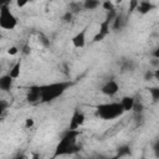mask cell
I'll use <instances>...</instances> for the list:
<instances>
[{"label": "cell", "instance_id": "6da1fadb", "mask_svg": "<svg viewBox=\"0 0 159 159\" xmlns=\"http://www.w3.org/2000/svg\"><path fill=\"white\" fill-rule=\"evenodd\" d=\"M80 135V130H70L67 129L58 143L56 144L53 149V154L51 155L50 159H56L58 157H65V155H73L81 150V147L77 144V138Z\"/></svg>", "mask_w": 159, "mask_h": 159}, {"label": "cell", "instance_id": "7a4b0ae2", "mask_svg": "<svg viewBox=\"0 0 159 159\" xmlns=\"http://www.w3.org/2000/svg\"><path fill=\"white\" fill-rule=\"evenodd\" d=\"M73 84L72 81H58L47 84H41V101L40 103H51L60 98L71 86Z\"/></svg>", "mask_w": 159, "mask_h": 159}, {"label": "cell", "instance_id": "3957f363", "mask_svg": "<svg viewBox=\"0 0 159 159\" xmlns=\"http://www.w3.org/2000/svg\"><path fill=\"white\" fill-rule=\"evenodd\" d=\"M125 112L119 102H107L96 106V116L103 120H112L122 117Z\"/></svg>", "mask_w": 159, "mask_h": 159}, {"label": "cell", "instance_id": "277c9868", "mask_svg": "<svg viewBox=\"0 0 159 159\" xmlns=\"http://www.w3.org/2000/svg\"><path fill=\"white\" fill-rule=\"evenodd\" d=\"M17 17L14 15V12L10 9V2L6 1L0 7V29L2 30H14L17 26Z\"/></svg>", "mask_w": 159, "mask_h": 159}, {"label": "cell", "instance_id": "5b68a950", "mask_svg": "<svg viewBox=\"0 0 159 159\" xmlns=\"http://www.w3.org/2000/svg\"><path fill=\"white\" fill-rule=\"evenodd\" d=\"M117 14H118V12L116 11V9L111 10V11H107V16H106V19L99 24L98 31H97V34L93 36L92 42H101V41H103V40L109 35L112 21H113V19L116 17Z\"/></svg>", "mask_w": 159, "mask_h": 159}, {"label": "cell", "instance_id": "8992f818", "mask_svg": "<svg viewBox=\"0 0 159 159\" xmlns=\"http://www.w3.org/2000/svg\"><path fill=\"white\" fill-rule=\"evenodd\" d=\"M86 120V116L82 111L80 109H75L71 119H70V125H68V129L70 130H80V128L83 125Z\"/></svg>", "mask_w": 159, "mask_h": 159}, {"label": "cell", "instance_id": "52a82bcc", "mask_svg": "<svg viewBox=\"0 0 159 159\" xmlns=\"http://www.w3.org/2000/svg\"><path fill=\"white\" fill-rule=\"evenodd\" d=\"M119 92V83L116 80H109L101 87V93L107 97H113Z\"/></svg>", "mask_w": 159, "mask_h": 159}, {"label": "cell", "instance_id": "ba28073f", "mask_svg": "<svg viewBox=\"0 0 159 159\" xmlns=\"http://www.w3.org/2000/svg\"><path fill=\"white\" fill-rule=\"evenodd\" d=\"M26 101L29 103H40L41 101V89L40 86H30L26 92Z\"/></svg>", "mask_w": 159, "mask_h": 159}, {"label": "cell", "instance_id": "9c48e42d", "mask_svg": "<svg viewBox=\"0 0 159 159\" xmlns=\"http://www.w3.org/2000/svg\"><path fill=\"white\" fill-rule=\"evenodd\" d=\"M86 34H87V26L83 27L81 31H78L71 39V42H72L73 47H76V48H83L86 46Z\"/></svg>", "mask_w": 159, "mask_h": 159}, {"label": "cell", "instance_id": "30bf717a", "mask_svg": "<svg viewBox=\"0 0 159 159\" xmlns=\"http://www.w3.org/2000/svg\"><path fill=\"white\" fill-rule=\"evenodd\" d=\"M154 9H155V5H154L153 2L143 0V1H138V6H137L135 11H138V12L142 14V15H145V14H149V12H150L152 10H154Z\"/></svg>", "mask_w": 159, "mask_h": 159}, {"label": "cell", "instance_id": "8fae6325", "mask_svg": "<svg viewBox=\"0 0 159 159\" xmlns=\"http://www.w3.org/2000/svg\"><path fill=\"white\" fill-rule=\"evenodd\" d=\"M12 83H14V80L7 73L6 75H1V77H0V91L9 92L12 88Z\"/></svg>", "mask_w": 159, "mask_h": 159}, {"label": "cell", "instance_id": "7c38bea8", "mask_svg": "<svg viewBox=\"0 0 159 159\" xmlns=\"http://www.w3.org/2000/svg\"><path fill=\"white\" fill-rule=\"evenodd\" d=\"M125 20H127V17L123 15V14H117L116 15V17L113 19V21H112V25H111V30H113V31H118V30H120L122 27H123V25L125 24Z\"/></svg>", "mask_w": 159, "mask_h": 159}, {"label": "cell", "instance_id": "4fadbf2b", "mask_svg": "<svg viewBox=\"0 0 159 159\" xmlns=\"http://www.w3.org/2000/svg\"><path fill=\"white\" fill-rule=\"evenodd\" d=\"M134 102H135V98L132 97V96H124V97H122V99L119 101V103H120V106L123 107V111H124V112L132 111V108H133V106H134Z\"/></svg>", "mask_w": 159, "mask_h": 159}, {"label": "cell", "instance_id": "5bb4252c", "mask_svg": "<svg viewBox=\"0 0 159 159\" xmlns=\"http://www.w3.org/2000/svg\"><path fill=\"white\" fill-rule=\"evenodd\" d=\"M21 66H22L21 60H17V61L12 65V67L10 68V71H9V73H7V75H9L12 80L19 78V77H20V73H21Z\"/></svg>", "mask_w": 159, "mask_h": 159}, {"label": "cell", "instance_id": "9a60e30c", "mask_svg": "<svg viewBox=\"0 0 159 159\" xmlns=\"http://www.w3.org/2000/svg\"><path fill=\"white\" fill-rule=\"evenodd\" d=\"M99 6H101V1L97 0H84L82 2V7L84 10H96Z\"/></svg>", "mask_w": 159, "mask_h": 159}, {"label": "cell", "instance_id": "2e32d148", "mask_svg": "<svg viewBox=\"0 0 159 159\" xmlns=\"http://www.w3.org/2000/svg\"><path fill=\"white\" fill-rule=\"evenodd\" d=\"M116 154H117L119 158H123V157H128V155H130L132 152H130L129 145H123V147H119V148H118V150H117Z\"/></svg>", "mask_w": 159, "mask_h": 159}, {"label": "cell", "instance_id": "e0dca14e", "mask_svg": "<svg viewBox=\"0 0 159 159\" xmlns=\"http://www.w3.org/2000/svg\"><path fill=\"white\" fill-rule=\"evenodd\" d=\"M149 93L152 96L153 102H158L159 101V87H150L149 88Z\"/></svg>", "mask_w": 159, "mask_h": 159}, {"label": "cell", "instance_id": "ac0fdd59", "mask_svg": "<svg viewBox=\"0 0 159 159\" xmlns=\"http://www.w3.org/2000/svg\"><path fill=\"white\" fill-rule=\"evenodd\" d=\"M101 6H102V7H103L106 11H111V10H113V9H114V5H113V2H112V1H109V0L101 2Z\"/></svg>", "mask_w": 159, "mask_h": 159}, {"label": "cell", "instance_id": "d6986e66", "mask_svg": "<svg viewBox=\"0 0 159 159\" xmlns=\"http://www.w3.org/2000/svg\"><path fill=\"white\" fill-rule=\"evenodd\" d=\"M137 6H138V1L137 0H130L129 1V7H128V15H130L133 11H135Z\"/></svg>", "mask_w": 159, "mask_h": 159}, {"label": "cell", "instance_id": "ffe728a7", "mask_svg": "<svg viewBox=\"0 0 159 159\" xmlns=\"http://www.w3.org/2000/svg\"><path fill=\"white\" fill-rule=\"evenodd\" d=\"M143 104H142V102H134V106H133V108H132V111H134L135 113H142L143 112Z\"/></svg>", "mask_w": 159, "mask_h": 159}, {"label": "cell", "instance_id": "44dd1931", "mask_svg": "<svg viewBox=\"0 0 159 159\" xmlns=\"http://www.w3.org/2000/svg\"><path fill=\"white\" fill-rule=\"evenodd\" d=\"M154 80V72L153 70H147L145 73H144V81H153Z\"/></svg>", "mask_w": 159, "mask_h": 159}, {"label": "cell", "instance_id": "7402d4cb", "mask_svg": "<svg viewBox=\"0 0 159 159\" xmlns=\"http://www.w3.org/2000/svg\"><path fill=\"white\" fill-rule=\"evenodd\" d=\"M7 106H9V103L6 102V101H4V99H0V117L5 113V111L7 109Z\"/></svg>", "mask_w": 159, "mask_h": 159}, {"label": "cell", "instance_id": "603a6c76", "mask_svg": "<svg viewBox=\"0 0 159 159\" xmlns=\"http://www.w3.org/2000/svg\"><path fill=\"white\" fill-rule=\"evenodd\" d=\"M34 125H35L34 118H26V119H25V128H26V129H30V128H32Z\"/></svg>", "mask_w": 159, "mask_h": 159}, {"label": "cell", "instance_id": "cb8c5ba5", "mask_svg": "<svg viewBox=\"0 0 159 159\" xmlns=\"http://www.w3.org/2000/svg\"><path fill=\"white\" fill-rule=\"evenodd\" d=\"M17 52H19V48L16 46H11L7 48V55H10V56H15Z\"/></svg>", "mask_w": 159, "mask_h": 159}, {"label": "cell", "instance_id": "d4e9b609", "mask_svg": "<svg viewBox=\"0 0 159 159\" xmlns=\"http://www.w3.org/2000/svg\"><path fill=\"white\" fill-rule=\"evenodd\" d=\"M72 16H73V12L68 10V11H66V14L63 15V20H65L66 22H70V21L72 20Z\"/></svg>", "mask_w": 159, "mask_h": 159}, {"label": "cell", "instance_id": "484cf974", "mask_svg": "<svg viewBox=\"0 0 159 159\" xmlns=\"http://www.w3.org/2000/svg\"><path fill=\"white\" fill-rule=\"evenodd\" d=\"M153 150H154L155 157L158 158V157H159V140H158V139H157V140L154 142V144H153Z\"/></svg>", "mask_w": 159, "mask_h": 159}, {"label": "cell", "instance_id": "4316f807", "mask_svg": "<svg viewBox=\"0 0 159 159\" xmlns=\"http://www.w3.org/2000/svg\"><path fill=\"white\" fill-rule=\"evenodd\" d=\"M16 5H17V7H24V6L27 5V1L26 0H17L16 1Z\"/></svg>", "mask_w": 159, "mask_h": 159}, {"label": "cell", "instance_id": "83f0119b", "mask_svg": "<svg viewBox=\"0 0 159 159\" xmlns=\"http://www.w3.org/2000/svg\"><path fill=\"white\" fill-rule=\"evenodd\" d=\"M30 51H31V50H30V47H29L27 45H25V46H24V51H22V52H24L25 55H27V53H30Z\"/></svg>", "mask_w": 159, "mask_h": 159}, {"label": "cell", "instance_id": "f1b7e54d", "mask_svg": "<svg viewBox=\"0 0 159 159\" xmlns=\"http://www.w3.org/2000/svg\"><path fill=\"white\" fill-rule=\"evenodd\" d=\"M31 159H41V157H40L39 153H32L31 154Z\"/></svg>", "mask_w": 159, "mask_h": 159}, {"label": "cell", "instance_id": "f546056e", "mask_svg": "<svg viewBox=\"0 0 159 159\" xmlns=\"http://www.w3.org/2000/svg\"><path fill=\"white\" fill-rule=\"evenodd\" d=\"M108 159H120V158H119V157L116 154V155H113V157H111V158H108Z\"/></svg>", "mask_w": 159, "mask_h": 159}, {"label": "cell", "instance_id": "4dcf8cb0", "mask_svg": "<svg viewBox=\"0 0 159 159\" xmlns=\"http://www.w3.org/2000/svg\"><path fill=\"white\" fill-rule=\"evenodd\" d=\"M15 159H25V157H22V155H19V157H16Z\"/></svg>", "mask_w": 159, "mask_h": 159}, {"label": "cell", "instance_id": "1f68e13d", "mask_svg": "<svg viewBox=\"0 0 159 159\" xmlns=\"http://www.w3.org/2000/svg\"><path fill=\"white\" fill-rule=\"evenodd\" d=\"M2 40V34H1V31H0V41Z\"/></svg>", "mask_w": 159, "mask_h": 159}, {"label": "cell", "instance_id": "d6a6232c", "mask_svg": "<svg viewBox=\"0 0 159 159\" xmlns=\"http://www.w3.org/2000/svg\"><path fill=\"white\" fill-rule=\"evenodd\" d=\"M0 77H1V66H0Z\"/></svg>", "mask_w": 159, "mask_h": 159}, {"label": "cell", "instance_id": "836d02e7", "mask_svg": "<svg viewBox=\"0 0 159 159\" xmlns=\"http://www.w3.org/2000/svg\"><path fill=\"white\" fill-rule=\"evenodd\" d=\"M140 159H145V158H144V157H142V158H140Z\"/></svg>", "mask_w": 159, "mask_h": 159}]
</instances>
